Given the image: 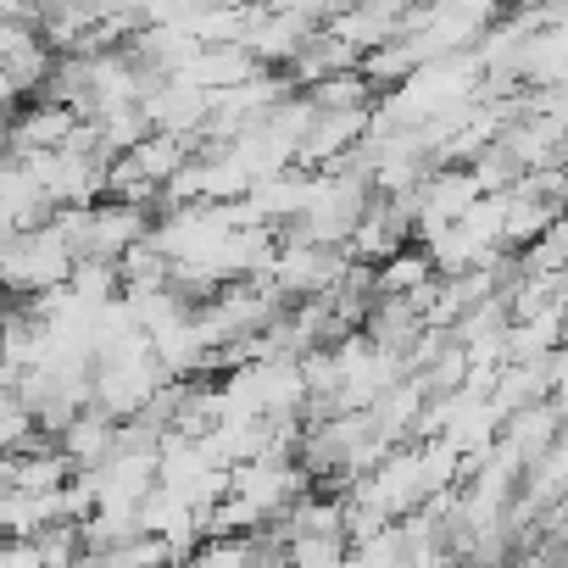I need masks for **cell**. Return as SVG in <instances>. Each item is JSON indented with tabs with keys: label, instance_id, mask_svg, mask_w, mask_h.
<instances>
[{
	"label": "cell",
	"instance_id": "20",
	"mask_svg": "<svg viewBox=\"0 0 568 568\" xmlns=\"http://www.w3.org/2000/svg\"><path fill=\"white\" fill-rule=\"evenodd\" d=\"M12 485V452H0V490Z\"/></svg>",
	"mask_w": 568,
	"mask_h": 568
},
{
	"label": "cell",
	"instance_id": "16",
	"mask_svg": "<svg viewBox=\"0 0 568 568\" xmlns=\"http://www.w3.org/2000/svg\"><path fill=\"white\" fill-rule=\"evenodd\" d=\"M51 62H57V51H51L45 40H29V45H18L7 62H0V73H7V79H12V90L23 95V90H40V84H45Z\"/></svg>",
	"mask_w": 568,
	"mask_h": 568
},
{
	"label": "cell",
	"instance_id": "1",
	"mask_svg": "<svg viewBox=\"0 0 568 568\" xmlns=\"http://www.w3.org/2000/svg\"><path fill=\"white\" fill-rule=\"evenodd\" d=\"M73 267V251L68 240L51 229V223H29V229H12V240L0 245V291L7 296H40V291H57Z\"/></svg>",
	"mask_w": 568,
	"mask_h": 568
},
{
	"label": "cell",
	"instance_id": "13",
	"mask_svg": "<svg viewBox=\"0 0 568 568\" xmlns=\"http://www.w3.org/2000/svg\"><path fill=\"white\" fill-rule=\"evenodd\" d=\"M424 278H435L429 251H424V245H396V251L379 256V267H374V296H407V291H418Z\"/></svg>",
	"mask_w": 568,
	"mask_h": 568
},
{
	"label": "cell",
	"instance_id": "11",
	"mask_svg": "<svg viewBox=\"0 0 568 568\" xmlns=\"http://www.w3.org/2000/svg\"><path fill=\"white\" fill-rule=\"evenodd\" d=\"M112 424H118V418H106L101 407H90V402H84V407L57 429V435H62L57 446L68 452V463H73V468H90V463H101V457L112 452Z\"/></svg>",
	"mask_w": 568,
	"mask_h": 568
},
{
	"label": "cell",
	"instance_id": "15",
	"mask_svg": "<svg viewBox=\"0 0 568 568\" xmlns=\"http://www.w3.org/2000/svg\"><path fill=\"white\" fill-rule=\"evenodd\" d=\"M307 101L313 106H374V84L357 73V68H341V73H324L307 84Z\"/></svg>",
	"mask_w": 568,
	"mask_h": 568
},
{
	"label": "cell",
	"instance_id": "10",
	"mask_svg": "<svg viewBox=\"0 0 568 568\" xmlns=\"http://www.w3.org/2000/svg\"><path fill=\"white\" fill-rule=\"evenodd\" d=\"M73 123H79V112H73V106H62V101H40V106H29L23 118H12V123H7V151L62 145V140L73 134Z\"/></svg>",
	"mask_w": 568,
	"mask_h": 568
},
{
	"label": "cell",
	"instance_id": "8",
	"mask_svg": "<svg viewBox=\"0 0 568 568\" xmlns=\"http://www.w3.org/2000/svg\"><path fill=\"white\" fill-rule=\"evenodd\" d=\"M262 62L240 45V40H217V45H201L179 73L190 79V84H201V90H223V84H240V79H251Z\"/></svg>",
	"mask_w": 568,
	"mask_h": 568
},
{
	"label": "cell",
	"instance_id": "7",
	"mask_svg": "<svg viewBox=\"0 0 568 568\" xmlns=\"http://www.w3.org/2000/svg\"><path fill=\"white\" fill-rule=\"evenodd\" d=\"M134 524L151 529V535H168V540L184 546V551H190V540H195V513H190V501H184L173 485H162V479H151V490L134 501Z\"/></svg>",
	"mask_w": 568,
	"mask_h": 568
},
{
	"label": "cell",
	"instance_id": "12",
	"mask_svg": "<svg viewBox=\"0 0 568 568\" xmlns=\"http://www.w3.org/2000/svg\"><path fill=\"white\" fill-rule=\"evenodd\" d=\"M562 57H568V23L535 29V34H524L518 79H524V84H562Z\"/></svg>",
	"mask_w": 568,
	"mask_h": 568
},
{
	"label": "cell",
	"instance_id": "21",
	"mask_svg": "<svg viewBox=\"0 0 568 568\" xmlns=\"http://www.w3.org/2000/svg\"><path fill=\"white\" fill-rule=\"evenodd\" d=\"M12 229H18V223H12L7 212H0V245H7V240H12Z\"/></svg>",
	"mask_w": 568,
	"mask_h": 568
},
{
	"label": "cell",
	"instance_id": "17",
	"mask_svg": "<svg viewBox=\"0 0 568 568\" xmlns=\"http://www.w3.org/2000/svg\"><path fill=\"white\" fill-rule=\"evenodd\" d=\"M284 562H346V535H291Z\"/></svg>",
	"mask_w": 568,
	"mask_h": 568
},
{
	"label": "cell",
	"instance_id": "22",
	"mask_svg": "<svg viewBox=\"0 0 568 568\" xmlns=\"http://www.w3.org/2000/svg\"><path fill=\"white\" fill-rule=\"evenodd\" d=\"M0 324H7V313H0Z\"/></svg>",
	"mask_w": 568,
	"mask_h": 568
},
{
	"label": "cell",
	"instance_id": "18",
	"mask_svg": "<svg viewBox=\"0 0 568 568\" xmlns=\"http://www.w3.org/2000/svg\"><path fill=\"white\" fill-rule=\"evenodd\" d=\"M29 40H40L34 18H0V62H7L18 45H29Z\"/></svg>",
	"mask_w": 568,
	"mask_h": 568
},
{
	"label": "cell",
	"instance_id": "9",
	"mask_svg": "<svg viewBox=\"0 0 568 568\" xmlns=\"http://www.w3.org/2000/svg\"><path fill=\"white\" fill-rule=\"evenodd\" d=\"M0 212H7L18 229L51 217V195H45L40 179H34L18 156H7V151H0Z\"/></svg>",
	"mask_w": 568,
	"mask_h": 568
},
{
	"label": "cell",
	"instance_id": "5",
	"mask_svg": "<svg viewBox=\"0 0 568 568\" xmlns=\"http://www.w3.org/2000/svg\"><path fill=\"white\" fill-rule=\"evenodd\" d=\"M363 335H368V346H379V352H390V357H407V346L418 341V329H424V313L407 302V296H374L368 307H363V324H357Z\"/></svg>",
	"mask_w": 568,
	"mask_h": 568
},
{
	"label": "cell",
	"instance_id": "6",
	"mask_svg": "<svg viewBox=\"0 0 568 568\" xmlns=\"http://www.w3.org/2000/svg\"><path fill=\"white\" fill-rule=\"evenodd\" d=\"M324 29L341 34L352 51H374V45L402 34V7H390V0H352V7H341Z\"/></svg>",
	"mask_w": 568,
	"mask_h": 568
},
{
	"label": "cell",
	"instance_id": "3",
	"mask_svg": "<svg viewBox=\"0 0 568 568\" xmlns=\"http://www.w3.org/2000/svg\"><path fill=\"white\" fill-rule=\"evenodd\" d=\"M206 101H212V90L190 84L184 73H162V79L140 95V112H145V123L162 129V134H195L201 118H206Z\"/></svg>",
	"mask_w": 568,
	"mask_h": 568
},
{
	"label": "cell",
	"instance_id": "14",
	"mask_svg": "<svg viewBox=\"0 0 568 568\" xmlns=\"http://www.w3.org/2000/svg\"><path fill=\"white\" fill-rule=\"evenodd\" d=\"M123 156H129V162H134V168H140L151 184H162V179H168V173H173L184 156H195V151H190V134H162V129H145V134H140V140L123 151Z\"/></svg>",
	"mask_w": 568,
	"mask_h": 568
},
{
	"label": "cell",
	"instance_id": "4",
	"mask_svg": "<svg viewBox=\"0 0 568 568\" xmlns=\"http://www.w3.org/2000/svg\"><path fill=\"white\" fill-rule=\"evenodd\" d=\"M368 118H374V106H318V118L307 123V134H302L291 168H324L329 156H341L346 145L363 140Z\"/></svg>",
	"mask_w": 568,
	"mask_h": 568
},
{
	"label": "cell",
	"instance_id": "19",
	"mask_svg": "<svg viewBox=\"0 0 568 568\" xmlns=\"http://www.w3.org/2000/svg\"><path fill=\"white\" fill-rule=\"evenodd\" d=\"M134 7L145 12V23H162L168 18V0H134Z\"/></svg>",
	"mask_w": 568,
	"mask_h": 568
},
{
	"label": "cell",
	"instance_id": "2",
	"mask_svg": "<svg viewBox=\"0 0 568 568\" xmlns=\"http://www.w3.org/2000/svg\"><path fill=\"white\" fill-rule=\"evenodd\" d=\"M151 229V206H140V201H90L84 206V229H79V245H73V256H118L129 240H140Z\"/></svg>",
	"mask_w": 568,
	"mask_h": 568
}]
</instances>
